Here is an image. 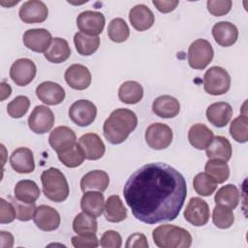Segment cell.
<instances>
[{
    "label": "cell",
    "instance_id": "cell-1",
    "mask_svg": "<svg viewBox=\"0 0 248 248\" xmlns=\"http://www.w3.org/2000/svg\"><path fill=\"white\" fill-rule=\"evenodd\" d=\"M123 195L134 217L153 225L178 217L187 196L183 175L165 163L143 165L126 181Z\"/></svg>",
    "mask_w": 248,
    "mask_h": 248
},
{
    "label": "cell",
    "instance_id": "cell-2",
    "mask_svg": "<svg viewBox=\"0 0 248 248\" xmlns=\"http://www.w3.org/2000/svg\"><path fill=\"white\" fill-rule=\"evenodd\" d=\"M138 117L134 111L128 108H116L106 119L103 125L105 138L111 144H119L127 140L136 129Z\"/></svg>",
    "mask_w": 248,
    "mask_h": 248
},
{
    "label": "cell",
    "instance_id": "cell-3",
    "mask_svg": "<svg viewBox=\"0 0 248 248\" xmlns=\"http://www.w3.org/2000/svg\"><path fill=\"white\" fill-rule=\"evenodd\" d=\"M154 243L160 248H189L192 245L191 233L174 225H161L152 232Z\"/></svg>",
    "mask_w": 248,
    "mask_h": 248
},
{
    "label": "cell",
    "instance_id": "cell-4",
    "mask_svg": "<svg viewBox=\"0 0 248 248\" xmlns=\"http://www.w3.org/2000/svg\"><path fill=\"white\" fill-rule=\"evenodd\" d=\"M41 181L43 192L48 200L54 202H62L68 198L70 193L69 184L60 170L49 168L44 170L41 174Z\"/></svg>",
    "mask_w": 248,
    "mask_h": 248
},
{
    "label": "cell",
    "instance_id": "cell-5",
    "mask_svg": "<svg viewBox=\"0 0 248 248\" xmlns=\"http://www.w3.org/2000/svg\"><path fill=\"white\" fill-rule=\"evenodd\" d=\"M202 82L206 93L213 96L223 95L231 87V77L224 68L213 66L205 72Z\"/></svg>",
    "mask_w": 248,
    "mask_h": 248
},
{
    "label": "cell",
    "instance_id": "cell-6",
    "mask_svg": "<svg viewBox=\"0 0 248 248\" xmlns=\"http://www.w3.org/2000/svg\"><path fill=\"white\" fill-rule=\"evenodd\" d=\"M214 55L211 44L204 39L194 41L188 48L189 66L196 70H203L212 60Z\"/></svg>",
    "mask_w": 248,
    "mask_h": 248
},
{
    "label": "cell",
    "instance_id": "cell-7",
    "mask_svg": "<svg viewBox=\"0 0 248 248\" xmlns=\"http://www.w3.org/2000/svg\"><path fill=\"white\" fill-rule=\"evenodd\" d=\"M145 141L147 145L156 150H162L171 143L172 131L170 127L164 123H153L145 131Z\"/></svg>",
    "mask_w": 248,
    "mask_h": 248
},
{
    "label": "cell",
    "instance_id": "cell-8",
    "mask_svg": "<svg viewBox=\"0 0 248 248\" xmlns=\"http://www.w3.org/2000/svg\"><path fill=\"white\" fill-rule=\"evenodd\" d=\"M97 116V108L89 100H78L69 108L70 119L80 127L92 124Z\"/></svg>",
    "mask_w": 248,
    "mask_h": 248
},
{
    "label": "cell",
    "instance_id": "cell-9",
    "mask_svg": "<svg viewBox=\"0 0 248 248\" xmlns=\"http://www.w3.org/2000/svg\"><path fill=\"white\" fill-rule=\"evenodd\" d=\"M183 216L188 223L196 227L204 226L209 220V206L207 202L201 198H191L184 209Z\"/></svg>",
    "mask_w": 248,
    "mask_h": 248
},
{
    "label": "cell",
    "instance_id": "cell-10",
    "mask_svg": "<svg viewBox=\"0 0 248 248\" xmlns=\"http://www.w3.org/2000/svg\"><path fill=\"white\" fill-rule=\"evenodd\" d=\"M54 114L46 106H36L28 117V126L35 134L49 132L54 124Z\"/></svg>",
    "mask_w": 248,
    "mask_h": 248
},
{
    "label": "cell",
    "instance_id": "cell-11",
    "mask_svg": "<svg viewBox=\"0 0 248 248\" xmlns=\"http://www.w3.org/2000/svg\"><path fill=\"white\" fill-rule=\"evenodd\" d=\"M37 68L35 63L28 58L16 60L10 68V78L18 86L29 84L35 78Z\"/></svg>",
    "mask_w": 248,
    "mask_h": 248
},
{
    "label": "cell",
    "instance_id": "cell-12",
    "mask_svg": "<svg viewBox=\"0 0 248 248\" xmlns=\"http://www.w3.org/2000/svg\"><path fill=\"white\" fill-rule=\"evenodd\" d=\"M105 22V16L97 11H84L77 17L78 28L80 32L90 36H98L102 33Z\"/></svg>",
    "mask_w": 248,
    "mask_h": 248
},
{
    "label": "cell",
    "instance_id": "cell-13",
    "mask_svg": "<svg viewBox=\"0 0 248 248\" xmlns=\"http://www.w3.org/2000/svg\"><path fill=\"white\" fill-rule=\"evenodd\" d=\"M48 142L52 149L59 154L77 144V136L70 127L58 126L50 132Z\"/></svg>",
    "mask_w": 248,
    "mask_h": 248
},
{
    "label": "cell",
    "instance_id": "cell-14",
    "mask_svg": "<svg viewBox=\"0 0 248 248\" xmlns=\"http://www.w3.org/2000/svg\"><path fill=\"white\" fill-rule=\"evenodd\" d=\"M48 9L46 5L40 0H29L24 2L18 12L19 18L27 24L40 23L46 19Z\"/></svg>",
    "mask_w": 248,
    "mask_h": 248
},
{
    "label": "cell",
    "instance_id": "cell-15",
    "mask_svg": "<svg viewBox=\"0 0 248 248\" xmlns=\"http://www.w3.org/2000/svg\"><path fill=\"white\" fill-rule=\"evenodd\" d=\"M33 221L37 228L44 232H51L58 229L61 218L56 209L49 205H39L34 213Z\"/></svg>",
    "mask_w": 248,
    "mask_h": 248
},
{
    "label": "cell",
    "instance_id": "cell-16",
    "mask_svg": "<svg viewBox=\"0 0 248 248\" xmlns=\"http://www.w3.org/2000/svg\"><path fill=\"white\" fill-rule=\"evenodd\" d=\"M52 37L49 31L45 28H33L28 29L23 34V44L24 46L36 52H46L50 43Z\"/></svg>",
    "mask_w": 248,
    "mask_h": 248
},
{
    "label": "cell",
    "instance_id": "cell-17",
    "mask_svg": "<svg viewBox=\"0 0 248 248\" xmlns=\"http://www.w3.org/2000/svg\"><path fill=\"white\" fill-rule=\"evenodd\" d=\"M65 80L70 87L76 90H84L92 80L91 73L87 67L81 64H73L65 72Z\"/></svg>",
    "mask_w": 248,
    "mask_h": 248
},
{
    "label": "cell",
    "instance_id": "cell-18",
    "mask_svg": "<svg viewBox=\"0 0 248 248\" xmlns=\"http://www.w3.org/2000/svg\"><path fill=\"white\" fill-rule=\"evenodd\" d=\"M78 143L79 144L84 157L87 160H99L105 154V143L97 134H84L78 139Z\"/></svg>",
    "mask_w": 248,
    "mask_h": 248
},
{
    "label": "cell",
    "instance_id": "cell-19",
    "mask_svg": "<svg viewBox=\"0 0 248 248\" xmlns=\"http://www.w3.org/2000/svg\"><path fill=\"white\" fill-rule=\"evenodd\" d=\"M36 95L38 99L44 104L55 106L62 103L65 99L64 88L53 81H44L36 88Z\"/></svg>",
    "mask_w": 248,
    "mask_h": 248
},
{
    "label": "cell",
    "instance_id": "cell-20",
    "mask_svg": "<svg viewBox=\"0 0 248 248\" xmlns=\"http://www.w3.org/2000/svg\"><path fill=\"white\" fill-rule=\"evenodd\" d=\"M10 164L18 173H30L35 170L33 152L27 147H18L10 156Z\"/></svg>",
    "mask_w": 248,
    "mask_h": 248
},
{
    "label": "cell",
    "instance_id": "cell-21",
    "mask_svg": "<svg viewBox=\"0 0 248 248\" xmlns=\"http://www.w3.org/2000/svg\"><path fill=\"white\" fill-rule=\"evenodd\" d=\"M129 20L137 31H145L149 29L155 20L152 11L143 4L134 6L129 13Z\"/></svg>",
    "mask_w": 248,
    "mask_h": 248
},
{
    "label": "cell",
    "instance_id": "cell-22",
    "mask_svg": "<svg viewBox=\"0 0 248 248\" xmlns=\"http://www.w3.org/2000/svg\"><path fill=\"white\" fill-rule=\"evenodd\" d=\"M212 36L218 45L228 47L237 41L238 30L234 24L229 21H220L213 25Z\"/></svg>",
    "mask_w": 248,
    "mask_h": 248
},
{
    "label": "cell",
    "instance_id": "cell-23",
    "mask_svg": "<svg viewBox=\"0 0 248 248\" xmlns=\"http://www.w3.org/2000/svg\"><path fill=\"white\" fill-rule=\"evenodd\" d=\"M232 115V108L226 102L213 103L206 109L207 120L218 128L225 127L230 122Z\"/></svg>",
    "mask_w": 248,
    "mask_h": 248
},
{
    "label": "cell",
    "instance_id": "cell-24",
    "mask_svg": "<svg viewBox=\"0 0 248 248\" xmlns=\"http://www.w3.org/2000/svg\"><path fill=\"white\" fill-rule=\"evenodd\" d=\"M153 112L162 118L175 117L180 110L178 100L170 95H162L157 97L152 104Z\"/></svg>",
    "mask_w": 248,
    "mask_h": 248
},
{
    "label": "cell",
    "instance_id": "cell-25",
    "mask_svg": "<svg viewBox=\"0 0 248 248\" xmlns=\"http://www.w3.org/2000/svg\"><path fill=\"white\" fill-rule=\"evenodd\" d=\"M109 184L108 174L101 170H94L85 173L80 180L81 191L87 192L92 190H97L99 192H104Z\"/></svg>",
    "mask_w": 248,
    "mask_h": 248
},
{
    "label": "cell",
    "instance_id": "cell-26",
    "mask_svg": "<svg viewBox=\"0 0 248 248\" xmlns=\"http://www.w3.org/2000/svg\"><path fill=\"white\" fill-rule=\"evenodd\" d=\"M80 208L83 212L95 218L101 216L105 209V199L102 192H84L80 200Z\"/></svg>",
    "mask_w": 248,
    "mask_h": 248
},
{
    "label": "cell",
    "instance_id": "cell-27",
    "mask_svg": "<svg viewBox=\"0 0 248 248\" xmlns=\"http://www.w3.org/2000/svg\"><path fill=\"white\" fill-rule=\"evenodd\" d=\"M214 138L213 132L204 124L197 123L188 131V140L193 147L199 150L205 149Z\"/></svg>",
    "mask_w": 248,
    "mask_h": 248
},
{
    "label": "cell",
    "instance_id": "cell-28",
    "mask_svg": "<svg viewBox=\"0 0 248 248\" xmlns=\"http://www.w3.org/2000/svg\"><path fill=\"white\" fill-rule=\"evenodd\" d=\"M44 55L47 61L54 64H59L66 61L71 56V48L65 39L56 37L52 39L50 46Z\"/></svg>",
    "mask_w": 248,
    "mask_h": 248
},
{
    "label": "cell",
    "instance_id": "cell-29",
    "mask_svg": "<svg viewBox=\"0 0 248 248\" xmlns=\"http://www.w3.org/2000/svg\"><path fill=\"white\" fill-rule=\"evenodd\" d=\"M208 159H218L228 162L232 157V145L229 140L222 136H216L205 148Z\"/></svg>",
    "mask_w": 248,
    "mask_h": 248
},
{
    "label": "cell",
    "instance_id": "cell-30",
    "mask_svg": "<svg viewBox=\"0 0 248 248\" xmlns=\"http://www.w3.org/2000/svg\"><path fill=\"white\" fill-rule=\"evenodd\" d=\"M14 195L18 201L27 203H33L40 198L41 191L35 181L30 179H23L16 184Z\"/></svg>",
    "mask_w": 248,
    "mask_h": 248
},
{
    "label": "cell",
    "instance_id": "cell-31",
    "mask_svg": "<svg viewBox=\"0 0 248 248\" xmlns=\"http://www.w3.org/2000/svg\"><path fill=\"white\" fill-rule=\"evenodd\" d=\"M105 217L110 223H119L127 218V210L117 195L109 196L105 203Z\"/></svg>",
    "mask_w": 248,
    "mask_h": 248
},
{
    "label": "cell",
    "instance_id": "cell-32",
    "mask_svg": "<svg viewBox=\"0 0 248 248\" xmlns=\"http://www.w3.org/2000/svg\"><path fill=\"white\" fill-rule=\"evenodd\" d=\"M143 96L142 86L135 80L123 82L118 89V98L122 103L134 105L139 103Z\"/></svg>",
    "mask_w": 248,
    "mask_h": 248
},
{
    "label": "cell",
    "instance_id": "cell-33",
    "mask_svg": "<svg viewBox=\"0 0 248 248\" xmlns=\"http://www.w3.org/2000/svg\"><path fill=\"white\" fill-rule=\"evenodd\" d=\"M74 44L77 51L83 56L93 54L100 46L99 36H90L82 32H78L74 36Z\"/></svg>",
    "mask_w": 248,
    "mask_h": 248
},
{
    "label": "cell",
    "instance_id": "cell-34",
    "mask_svg": "<svg viewBox=\"0 0 248 248\" xmlns=\"http://www.w3.org/2000/svg\"><path fill=\"white\" fill-rule=\"evenodd\" d=\"M239 197V192L236 186L233 184H227L217 191L214 201L216 204H222L233 209L238 205Z\"/></svg>",
    "mask_w": 248,
    "mask_h": 248
},
{
    "label": "cell",
    "instance_id": "cell-35",
    "mask_svg": "<svg viewBox=\"0 0 248 248\" xmlns=\"http://www.w3.org/2000/svg\"><path fill=\"white\" fill-rule=\"evenodd\" d=\"M204 170L217 184L224 183L230 176V169L227 162L218 159H209L204 166Z\"/></svg>",
    "mask_w": 248,
    "mask_h": 248
},
{
    "label": "cell",
    "instance_id": "cell-36",
    "mask_svg": "<svg viewBox=\"0 0 248 248\" xmlns=\"http://www.w3.org/2000/svg\"><path fill=\"white\" fill-rule=\"evenodd\" d=\"M98 223L95 217L81 212L78 213L73 221V230L78 234H92L96 233Z\"/></svg>",
    "mask_w": 248,
    "mask_h": 248
},
{
    "label": "cell",
    "instance_id": "cell-37",
    "mask_svg": "<svg viewBox=\"0 0 248 248\" xmlns=\"http://www.w3.org/2000/svg\"><path fill=\"white\" fill-rule=\"evenodd\" d=\"M130 35V29L126 21L121 17L113 18L108 27V38L115 43L125 42Z\"/></svg>",
    "mask_w": 248,
    "mask_h": 248
},
{
    "label": "cell",
    "instance_id": "cell-38",
    "mask_svg": "<svg viewBox=\"0 0 248 248\" xmlns=\"http://www.w3.org/2000/svg\"><path fill=\"white\" fill-rule=\"evenodd\" d=\"M212 221L215 227L219 229L230 228L234 222L232 209L222 204H216L212 212Z\"/></svg>",
    "mask_w": 248,
    "mask_h": 248
},
{
    "label": "cell",
    "instance_id": "cell-39",
    "mask_svg": "<svg viewBox=\"0 0 248 248\" xmlns=\"http://www.w3.org/2000/svg\"><path fill=\"white\" fill-rule=\"evenodd\" d=\"M193 187L200 196L208 197L217 189V183L205 172H200L194 177Z\"/></svg>",
    "mask_w": 248,
    "mask_h": 248
},
{
    "label": "cell",
    "instance_id": "cell-40",
    "mask_svg": "<svg viewBox=\"0 0 248 248\" xmlns=\"http://www.w3.org/2000/svg\"><path fill=\"white\" fill-rule=\"evenodd\" d=\"M230 135L235 141L240 143L248 140V118L246 115H239L232 121Z\"/></svg>",
    "mask_w": 248,
    "mask_h": 248
},
{
    "label": "cell",
    "instance_id": "cell-41",
    "mask_svg": "<svg viewBox=\"0 0 248 248\" xmlns=\"http://www.w3.org/2000/svg\"><path fill=\"white\" fill-rule=\"evenodd\" d=\"M57 156L59 161L67 168H77L80 166L85 159L84 154L78 142L74 147L57 154Z\"/></svg>",
    "mask_w": 248,
    "mask_h": 248
},
{
    "label": "cell",
    "instance_id": "cell-42",
    "mask_svg": "<svg viewBox=\"0 0 248 248\" xmlns=\"http://www.w3.org/2000/svg\"><path fill=\"white\" fill-rule=\"evenodd\" d=\"M30 100L24 95L16 96L7 106V112L12 118H20L28 110Z\"/></svg>",
    "mask_w": 248,
    "mask_h": 248
},
{
    "label": "cell",
    "instance_id": "cell-43",
    "mask_svg": "<svg viewBox=\"0 0 248 248\" xmlns=\"http://www.w3.org/2000/svg\"><path fill=\"white\" fill-rule=\"evenodd\" d=\"M10 202L14 204L15 208H16V219H18L19 221H29L31 218H33L35 210H36V204L35 202L33 203H27V202H23L21 201H18L17 199L13 198V197H9Z\"/></svg>",
    "mask_w": 248,
    "mask_h": 248
},
{
    "label": "cell",
    "instance_id": "cell-44",
    "mask_svg": "<svg viewBox=\"0 0 248 248\" xmlns=\"http://www.w3.org/2000/svg\"><path fill=\"white\" fill-rule=\"evenodd\" d=\"M232 2L231 0H208L206 2L208 12L215 16H221L231 11Z\"/></svg>",
    "mask_w": 248,
    "mask_h": 248
},
{
    "label": "cell",
    "instance_id": "cell-45",
    "mask_svg": "<svg viewBox=\"0 0 248 248\" xmlns=\"http://www.w3.org/2000/svg\"><path fill=\"white\" fill-rule=\"evenodd\" d=\"M99 244L104 248H120L122 245V237L116 231H106L101 236Z\"/></svg>",
    "mask_w": 248,
    "mask_h": 248
},
{
    "label": "cell",
    "instance_id": "cell-46",
    "mask_svg": "<svg viewBox=\"0 0 248 248\" xmlns=\"http://www.w3.org/2000/svg\"><path fill=\"white\" fill-rule=\"evenodd\" d=\"M72 245L75 248H96L99 246V240L96 233L78 234L72 237Z\"/></svg>",
    "mask_w": 248,
    "mask_h": 248
},
{
    "label": "cell",
    "instance_id": "cell-47",
    "mask_svg": "<svg viewBox=\"0 0 248 248\" xmlns=\"http://www.w3.org/2000/svg\"><path fill=\"white\" fill-rule=\"evenodd\" d=\"M16 218V212L14 204L3 198L0 199V223L8 224Z\"/></svg>",
    "mask_w": 248,
    "mask_h": 248
},
{
    "label": "cell",
    "instance_id": "cell-48",
    "mask_svg": "<svg viewBox=\"0 0 248 248\" xmlns=\"http://www.w3.org/2000/svg\"><path fill=\"white\" fill-rule=\"evenodd\" d=\"M127 248H147L148 242L144 234L140 232H135L131 234L126 242L125 245Z\"/></svg>",
    "mask_w": 248,
    "mask_h": 248
},
{
    "label": "cell",
    "instance_id": "cell-49",
    "mask_svg": "<svg viewBox=\"0 0 248 248\" xmlns=\"http://www.w3.org/2000/svg\"><path fill=\"white\" fill-rule=\"evenodd\" d=\"M152 3L159 12L170 13V12H172L177 7L179 2L177 0H163V1L153 0Z\"/></svg>",
    "mask_w": 248,
    "mask_h": 248
},
{
    "label": "cell",
    "instance_id": "cell-50",
    "mask_svg": "<svg viewBox=\"0 0 248 248\" xmlns=\"http://www.w3.org/2000/svg\"><path fill=\"white\" fill-rule=\"evenodd\" d=\"M14 245V236L11 232L1 231L0 232V247L11 248Z\"/></svg>",
    "mask_w": 248,
    "mask_h": 248
},
{
    "label": "cell",
    "instance_id": "cell-51",
    "mask_svg": "<svg viewBox=\"0 0 248 248\" xmlns=\"http://www.w3.org/2000/svg\"><path fill=\"white\" fill-rule=\"evenodd\" d=\"M12 93L11 86L6 82H1V101H4L7 99Z\"/></svg>",
    "mask_w": 248,
    "mask_h": 248
}]
</instances>
